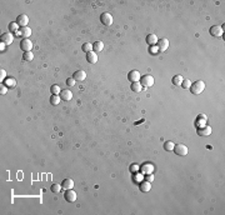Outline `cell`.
Here are the masks:
<instances>
[{
	"label": "cell",
	"mask_w": 225,
	"mask_h": 215,
	"mask_svg": "<svg viewBox=\"0 0 225 215\" xmlns=\"http://www.w3.org/2000/svg\"><path fill=\"white\" fill-rule=\"evenodd\" d=\"M189 89H190V91H191L193 94L199 95V94L203 93L204 89H205V83L201 81V80H198V81H195V83H193L191 85H190Z\"/></svg>",
	"instance_id": "1"
},
{
	"label": "cell",
	"mask_w": 225,
	"mask_h": 215,
	"mask_svg": "<svg viewBox=\"0 0 225 215\" xmlns=\"http://www.w3.org/2000/svg\"><path fill=\"white\" fill-rule=\"evenodd\" d=\"M140 81H141V85H143L144 89L146 88H151L154 85V78L151 75H144L143 78H140Z\"/></svg>",
	"instance_id": "2"
},
{
	"label": "cell",
	"mask_w": 225,
	"mask_h": 215,
	"mask_svg": "<svg viewBox=\"0 0 225 215\" xmlns=\"http://www.w3.org/2000/svg\"><path fill=\"white\" fill-rule=\"evenodd\" d=\"M100 21L103 23V25L110 26L113 24V16H111V14H109V13H103L101 16H100Z\"/></svg>",
	"instance_id": "3"
},
{
	"label": "cell",
	"mask_w": 225,
	"mask_h": 215,
	"mask_svg": "<svg viewBox=\"0 0 225 215\" xmlns=\"http://www.w3.org/2000/svg\"><path fill=\"white\" fill-rule=\"evenodd\" d=\"M209 33H210V35H213L215 38H220V36H223V34H224V29L219 25H214L210 28Z\"/></svg>",
	"instance_id": "4"
},
{
	"label": "cell",
	"mask_w": 225,
	"mask_h": 215,
	"mask_svg": "<svg viewBox=\"0 0 225 215\" xmlns=\"http://www.w3.org/2000/svg\"><path fill=\"white\" fill-rule=\"evenodd\" d=\"M174 153L179 156H185L186 154H188V148L183 144H178V145L174 146Z\"/></svg>",
	"instance_id": "5"
},
{
	"label": "cell",
	"mask_w": 225,
	"mask_h": 215,
	"mask_svg": "<svg viewBox=\"0 0 225 215\" xmlns=\"http://www.w3.org/2000/svg\"><path fill=\"white\" fill-rule=\"evenodd\" d=\"M20 48H21V50L24 52H30V50L33 49V43L30 39H23L21 42H20Z\"/></svg>",
	"instance_id": "6"
},
{
	"label": "cell",
	"mask_w": 225,
	"mask_h": 215,
	"mask_svg": "<svg viewBox=\"0 0 225 215\" xmlns=\"http://www.w3.org/2000/svg\"><path fill=\"white\" fill-rule=\"evenodd\" d=\"M64 198L68 203H74V201L77 200V193H75L73 189H68L66 193L64 194Z\"/></svg>",
	"instance_id": "7"
},
{
	"label": "cell",
	"mask_w": 225,
	"mask_h": 215,
	"mask_svg": "<svg viewBox=\"0 0 225 215\" xmlns=\"http://www.w3.org/2000/svg\"><path fill=\"white\" fill-rule=\"evenodd\" d=\"M158 48H159V52H165V50L169 48V40L167 38H163V39L158 40Z\"/></svg>",
	"instance_id": "8"
},
{
	"label": "cell",
	"mask_w": 225,
	"mask_h": 215,
	"mask_svg": "<svg viewBox=\"0 0 225 215\" xmlns=\"http://www.w3.org/2000/svg\"><path fill=\"white\" fill-rule=\"evenodd\" d=\"M140 73L138 70H131L129 74H128V79H129L131 83H136V81L140 80Z\"/></svg>",
	"instance_id": "9"
},
{
	"label": "cell",
	"mask_w": 225,
	"mask_h": 215,
	"mask_svg": "<svg viewBox=\"0 0 225 215\" xmlns=\"http://www.w3.org/2000/svg\"><path fill=\"white\" fill-rule=\"evenodd\" d=\"M16 23L19 24L20 28L28 26V24H29V18H28V15L21 14V15H19V16H18V19H16Z\"/></svg>",
	"instance_id": "10"
},
{
	"label": "cell",
	"mask_w": 225,
	"mask_h": 215,
	"mask_svg": "<svg viewBox=\"0 0 225 215\" xmlns=\"http://www.w3.org/2000/svg\"><path fill=\"white\" fill-rule=\"evenodd\" d=\"M13 40H14V36H13V34H10V33H4L1 35V42L5 44V45H10V44L13 43Z\"/></svg>",
	"instance_id": "11"
},
{
	"label": "cell",
	"mask_w": 225,
	"mask_h": 215,
	"mask_svg": "<svg viewBox=\"0 0 225 215\" xmlns=\"http://www.w3.org/2000/svg\"><path fill=\"white\" fill-rule=\"evenodd\" d=\"M59 96H60L63 100H65V101H69L70 99L73 98V93L69 89H64V90H61L60 91V94H59Z\"/></svg>",
	"instance_id": "12"
},
{
	"label": "cell",
	"mask_w": 225,
	"mask_h": 215,
	"mask_svg": "<svg viewBox=\"0 0 225 215\" xmlns=\"http://www.w3.org/2000/svg\"><path fill=\"white\" fill-rule=\"evenodd\" d=\"M196 133H198L199 136H209L210 134H212V128H210V126H204V128H199Z\"/></svg>",
	"instance_id": "13"
},
{
	"label": "cell",
	"mask_w": 225,
	"mask_h": 215,
	"mask_svg": "<svg viewBox=\"0 0 225 215\" xmlns=\"http://www.w3.org/2000/svg\"><path fill=\"white\" fill-rule=\"evenodd\" d=\"M73 78H74L75 80H78V81H83V80L86 79V73L84 70H78V71H75V73H74Z\"/></svg>",
	"instance_id": "14"
},
{
	"label": "cell",
	"mask_w": 225,
	"mask_h": 215,
	"mask_svg": "<svg viewBox=\"0 0 225 215\" xmlns=\"http://www.w3.org/2000/svg\"><path fill=\"white\" fill-rule=\"evenodd\" d=\"M19 34L21 35L24 39H29V36L32 35V29L28 28V26H24V28L19 29Z\"/></svg>",
	"instance_id": "15"
},
{
	"label": "cell",
	"mask_w": 225,
	"mask_h": 215,
	"mask_svg": "<svg viewBox=\"0 0 225 215\" xmlns=\"http://www.w3.org/2000/svg\"><path fill=\"white\" fill-rule=\"evenodd\" d=\"M86 60H88V63L90 64H95L96 61H98V55H96L95 52H90L86 54Z\"/></svg>",
	"instance_id": "16"
},
{
	"label": "cell",
	"mask_w": 225,
	"mask_h": 215,
	"mask_svg": "<svg viewBox=\"0 0 225 215\" xmlns=\"http://www.w3.org/2000/svg\"><path fill=\"white\" fill-rule=\"evenodd\" d=\"M61 186H63V189H65V190L73 189V188H74V182H73L71 179L66 178L65 180H63V184H61Z\"/></svg>",
	"instance_id": "17"
},
{
	"label": "cell",
	"mask_w": 225,
	"mask_h": 215,
	"mask_svg": "<svg viewBox=\"0 0 225 215\" xmlns=\"http://www.w3.org/2000/svg\"><path fill=\"white\" fill-rule=\"evenodd\" d=\"M146 43H148L150 46L155 45V44L158 43V38H156V35H155V34H149V35L146 36Z\"/></svg>",
	"instance_id": "18"
},
{
	"label": "cell",
	"mask_w": 225,
	"mask_h": 215,
	"mask_svg": "<svg viewBox=\"0 0 225 215\" xmlns=\"http://www.w3.org/2000/svg\"><path fill=\"white\" fill-rule=\"evenodd\" d=\"M130 88H131V90H133V91H135V93H140V91L144 89L143 85H141L139 81H136V83H131Z\"/></svg>",
	"instance_id": "19"
},
{
	"label": "cell",
	"mask_w": 225,
	"mask_h": 215,
	"mask_svg": "<svg viewBox=\"0 0 225 215\" xmlns=\"http://www.w3.org/2000/svg\"><path fill=\"white\" fill-rule=\"evenodd\" d=\"M103 48H104L103 42H95L94 44H93V52L99 53V52H101V50H103Z\"/></svg>",
	"instance_id": "20"
},
{
	"label": "cell",
	"mask_w": 225,
	"mask_h": 215,
	"mask_svg": "<svg viewBox=\"0 0 225 215\" xmlns=\"http://www.w3.org/2000/svg\"><path fill=\"white\" fill-rule=\"evenodd\" d=\"M150 189H151V185H150V183H149V182H143L140 184V190H141V192L148 193V192H150Z\"/></svg>",
	"instance_id": "21"
},
{
	"label": "cell",
	"mask_w": 225,
	"mask_h": 215,
	"mask_svg": "<svg viewBox=\"0 0 225 215\" xmlns=\"http://www.w3.org/2000/svg\"><path fill=\"white\" fill-rule=\"evenodd\" d=\"M183 80H184V78H183L181 75H175V76L173 78V84L176 85V86H181Z\"/></svg>",
	"instance_id": "22"
},
{
	"label": "cell",
	"mask_w": 225,
	"mask_h": 215,
	"mask_svg": "<svg viewBox=\"0 0 225 215\" xmlns=\"http://www.w3.org/2000/svg\"><path fill=\"white\" fill-rule=\"evenodd\" d=\"M174 146H175V144L170 140L164 143V149L167 150V151H173V150H174Z\"/></svg>",
	"instance_id": "23"
},
{
	"label": "cell",
	"mask_w": 225,
	"mask_h": 215,
	"mask_svg": "<svg viewBox=\"0 0 225 215\" xmlns=\"http://www.w3.org/2000/svg\"><path fill=\"white\" fill-rule=\"evenodd\" d=\"M60 100H61V98L59 96V95H51V98H50V104H51V105H59Z\"/></svg>",
	"instance_id": "24"
},
{
	"label": "cell",
	"mask_w": 225,
	"mask_h": 215,
	"mask_svg": "<svg viewBox=\"0 0 225 215\" xmlns=\"http://www.w3.org/2000/svg\"><path fill=\"white\" fill-rule=\"evenodd\" d=\"M83 52H85L86 54L90 53V52H93V44L84 43V44H83Z\"/></svg>",
	"instance_id": "25"
},
{
	"label": "cell",
	"mask_w": 225,
	"mask_h": 215,
	"mask_svg": "<svg viewBox=\"0 0 225 215\" xmlns=\"http://www.w3.org/2000/svg\"><path fill=\"white\" fill-rule=\"evenodd\" d=\"M61 188H63V186H61V185H59V184H53V185H51V188H50V190H51V192H53V193H60L61 192Z\"/></svg>",
	"instance_id": "26"
},
{
	"label": "cell",
	"mask_w": 225,
	"mask_h": 215,
	"mask_svg": "<svg viewBox=\"0 0 225 215\" xmlns=\"http://www.w3.org/2000/svg\"><path fill=\"white\" fill-rule=\"evenodd\" d=\"M50 91H51V95H59L60 94V88L58 86V85H53V86L50 88Z\"/></svg>",
	"instance_id": "27"
},
{
	"label": "cell",
	"mask_w": 225,
	"mask_h": 215,
	"mask_svg": "<svg viewBox=\"0 0 225 215\" xmlns=\"http://www.w3.org/2000/svg\"><path fill=\"white\" fill-rule=\"evenodd\" d=\"M33 58H34V55H33L32 52H26V53H24V55H23V59L26 60V61H32Z\"/></svg>",
	"instance_id": "28"
},
{
	"label": "cell",
	"mask_w": 225,
	"mask_h": 215,
	"mask_svg": "<svg viewBox=\"0 0 225 215\" xmlns=\"http://www.w3.org/2000/svg\"><path fill=\"white\" fill-rule=\"evenodd\" d=\"M190 85H191V81H190L189 79H184V80H183V83H181L183 89H189Z\"/></svg>",
	"instance_id": "29"
},
{
	"label": "cell",
	"mask_w": 225,
	"mask_h": 215,
	"mask_svg": "<svg viewBox=\"0 0 225 215\" xmlns=\"http://www.w3.org/2000/svg\"><path fill=\"white\" fill-rule=\"evenodd\" d=\"M153 170H154V168H153V166H151V165H149V164H148V165H145V166H143V169H141V171H143V173H151V171H153Z\"/></svg>",
	"instance_id": "30"
},
{
	"label": "cell",
	"mask_w": 225,
	"mask_h": 215,
	"mask_svg": "<svg viewBox=\"0 0 225 215\" xmlns=\"http://www.w3.org/2000/svg\"><path fill=\"white\" fill-rule=\"evenodd\" d=\"M15 85H16L15 79H8V80H6V86H8V88H14Z\"/></svg>",
	"instance_id": "31"
},
{
	"label": "cell",
	"mask_w": 225,
	"mask_h": 215,
	"mask_svg": "<svg viewBox=\"0 0 225 215\" xmlns=\"http://www.w3.org/2000/svg\"><path fill=\"white\" fill-rule=\"evenodd\" d=\"M18 26H19L18 23H10L9 24V29L11 30V31H16V30H18Z\"/></svg>",
	"instance_id": "32"
},
{
	"label": "cell",
	"mask_w": 225,
	"mask_h": 215,
	"mask_svg": "<svg viewBox=\"0 0 225 215\" xmlns=\"http://www.w3.org/2000/svg\"><path fill=\"white\" fill-rule=\"evenodd\" d=\"M75 80L74 78H69V79H66V84H68V86H74L75 85Z\"/></svg>",
	"instance_id": "33"
},
{
	"label": "cell",
	"mask_w": 225,
	"mask_h": 215,
	"mask_svg": "<svg viewBox=\"0 0 225 215\" xmlns=\"http://www.w3.org/2000/svg\"><path fill=\"white\" fill-rule=\"evenodd\" d=\"M0 76H1V81H3V80H4L5 78H6V71H5L4 69H1V70H0Z\"/></svg>",
	"instance_id": "34"
},
{
	"label": "cell",
	"mask_w": 225,
	"mask_h": 215,
	"mask_svg": "<svg viewBox=\"0 0 225 215\" xmlns=\"http://www.w3.org/2000/svg\"><path fill=\"white\" fill-rule=\"evenodd\" d=\"M6 91H8V86H5V85L3 86V85H1V90H0V94L4 95V94H6Z\"/></svg>",
	"instance_id": "35"
},
{
	"label": "cell",
	"mask_w": 225,
	"mask_h": 215,
	"mask_svg": "<svg viewBox=\"0 0 225 215\" xmlns=\"http://www.w3.org/2000/svg\"><path fill=\"white\" fill-rule=\"evenodd\" d=\"M146 182H149V183L154 182V175H149V176H146Z\"/></svg>",
	"instance_id": "36"
},
{
	"label": "cell",
	"mask_w": 225,
	"mask_h": 215,
	"mask_svg": "<svg viewBox=\"0 0 225 215\" xmlns=\"http://www.w3.org/2000/svg\"><path fill=\"white\" fill-rule=\"evenodd\" d=\"M138 168H139L138 165H131V166H130V171H136Z\"/></svg>",
	"instance_id": "37"
},
{
	"label": "cell",
	"mask_w": 225,
	"mask_h": 215,
	"mask_svg": "<svg viewBox=\"0 0 225 215\" xmlns=\"http://www.w3.org/2000/svg\"><path fill=\"white\" fill-rule=\"evenodd\" d=\"M0 48H1V50H4L5 49V44L1 42V44H0Z\"/></svg>",
	"instance_id": "38"
}]
</instances>
